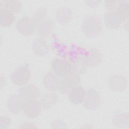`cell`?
Returning <instances> with one entry per match:
<instances>
[{
	"label": "cell",
	"instance_id": "7",
	"mask_svg": "<svg viewBox=\"0 0 129 129\" xmlns=\"http://www.w3.org/2000/svg\"><path fill=\"white\" fill-rule=\"evenodd\" d=\"M42 109L40 101L38 99H31L24 101L22 111L27 117L35 118L40 114Z\"/></svg>",
	"mask_w": 129,
	"mask_h": 129
},
{
	"label": "cell",
	"instance_id": "5",
	"mask_svg": "<svg viewBox=\"0 0 129 129\" xmlns=\"http://www.w3.org/2000/svg\"><path fill=\"white\" fill-rule=\"evenodd\" d=\"M81 79L79 75L72 72L61 78L58 90L63 94H68L71 89L79 85Z\"/></svg>",
	"mask_w": 129,
	"mask_h": 129
},
{
	"label": "cell",
	"instance_id": "19",
	"mask_svg": "<svg viewBox=\"0 0 129 129\" xmlns=\"http://www.w3.org/2000/svg\"><path fill=\"white\" fill-rule=\"evenodd\" d=\"M1 9H5L13 14L19 13L22 8V3L18 0H2L0 1Z\"/></svg>",
	"mask_w": 129,
	"mask_h": 129
},
{
	"label": "cell",
	"instance_id": "15",
	"mask_svg": "<svg viewBox=\"0 0 129 129\" xmlns=\"http://www.w3.org/2000/svg\"><path fill=\"white\" fill-rule=\"evenodd\" d=\"M85 93L84 88L81 85H78L71 89L68 93L69 100L71 103L75 105L82 103Z\"/></svg>",
	"mask_w": 129,
	"mask_h": 129
},
{
	"label": "cell",
	"instance_id": "27",
	"mask_svg": "<svg viewBox=\"0 0 129 129\" xmlns=\"http://www.w3.org/2000/svg\"><path fill=\"white\" fill-rule=\"evenodd\" d=\"M101 2L100 1H86L85 3H86V5L91 8L97 7L98 5H99V3Z\"/></svg>",
	"mask_w": 129,
	"mask_h": 129
},
{
	"label": "cell",
	"instance_id": "2",
	"mask_svg": "<svg viewBox=\"0 0 129 129\" xmlns=\"http://www.w3.org/2000/svg\"><path fill=\"white\" fill-rule=\"evenodd\" d=\"M50 67L52 72L60 78L73 72V63L64 58H54L51 61Z\"/></svg>",
	"mask_w": 129,
	"mask_h": 129
},
{
	"label": "cell",
	"instance_id": "22",
	"mask_svg": "<svg viewBox=\"0 0 129 129\" xmlns=\"http://www.w3.org/2000/svg\"><path fill=\"white\" fill-rule=\"evenodd\" d=\"M47 14V9L45 7H41L37 10L32 17V19L36 28L46 19Z\"/></svg>",
	"mask_w": 129,
	"mask_h": 129
},
{
	"label": "cell",
	"instance_id": "18",
	"mask_svg": "<svg viewBox=\"0 0 129 129\" xmlns=\"http://www.w3.org/2000/svg\"><path fill=\"white\" fill-rule=\"evenodd\" d=\"M58 101V95L54 92H49L42 96L40 103L42 109L47 110L51 108Z\"/></svg>",
	"mask_w": 129,
	"mask_h": 129
},
{
	"label": "cell",
	"instance_id": "24",
	"mask_svg": "<svg viewBox=\"0 0 129 129\" xmlns=\"http://www.w3.org/2000/svg\"><path fill=\"white\" fill-rule=\"evenodd\" d=\"M87 67L82 63L80 58L73 63V72L78 75H82L86 72Z\"/></svg>",
	"mask_w": 129,
	"mask_h": 129
},
{
	"label": "cell",
	"instance_id": "6",
	"mask_svg": "<svg viewBox=\"0 0 129 129\" xmlns=\"http://www.w3.org/2000/svg\"><path fill=\"white\" fill-rule=\"evenodd\" d=\"M16 28L19 33L25 36H31L35 32L36 26L32 18L27 16H23L17 21Z\"/></svg>",
	"mask_w": 129,
	"mask_h": 129
},
{
	"label": "cell",
	"instance_id": "12",
	"mask_svg": "<svg viewBox=\"0 0 129 129\" xmlns=\"http://www.w3.org/2000/svg\"><path fill=\"white\" fill-rule=\"evenodd\" d=\"M60 79L53 72H47L43 78V85L49 91H55L58 90Z\"/></svg>",
	"mask_w": 129,
	"mask_h": 129
},
{
	"label": "cell",
	"instance_id": "21",
	"mask_svg": "<svg viewBox=\"0 0 129 129\" xmlns=\"http://www.w3.org/2000/svg\"><path fill=\"white\" fill-rule=\"evenodd\" d=\"M112 124L117 127H126L128 126V114L119 113L115 114L112 118Z\"/></svg>",
	"mask_w": 129,
	"mask_h": 129
},
{
	"label": "cell",
	"instance_id": "23",
	"mask_svg": "<svg viewBox=\"0 0 129 129\" xmlns=\"http://www.w3.org/2000/svg\"><path fill=\"white\" fill-rule=\"evenodd\" d=\"M115 13L120 17L123 22L127 20L129 16L128 3L124 1H121Z\"/></svg>",
	"mask_w": 129,
	"mask_h": 129
},
{
	"label": "cell",
	"instance_id": "4",
	"mask_svg": "<svg viewBox=\"0 0 129 129\" xmlns=\"http://www.w3.org/2000/svg\"><path fill=\"white\" fill-rule=\"evenodd\" d=\"M31 74L29 68L23 66L16 69L11 74L10 79L12 83L18 86L27 84L30 80Z\"/></svg>",
	"mask_w": 129,
	"mask_h": 129
},
{
	"label": "cell",
	"instance_id": "3",
	"mask_svg": "<svg viewBox=\"0 0 129 129\" xmlns=\"http://www.w3.org/2000/svg\"><path fill=\"white\" fill-rule=\"evenodd\" d=\"M82 103L84 107L87 109L90 110L97 109L101 103V98L99 92L93 88L87 90Z\"/></svg>",
	"mask_w": 129,
	"mask_h": 129
},
{
	"label": "cell",
	"instance_id": "20",
	"mask_svg": "<svg viewBox=\"0 0 129 129\" xmlns=\"http://www.w3.org/2000/svg\"><path fill=\"white\" fill-rule=\"evenodd\" d=\"M15 17L14 14L5 9L0 10V23L1 26L8 27L14 22Z\"/></svg>",
	"mask_w": 129,
	"mask_h": 129
},
{
	"label": "cell",
	"instance_id": "17",
	"mask_svg": "<svg viewBox=\"0 0 129 129\" xmlns=\"http://www.w3.org/2000/svg\"><path fill=\"white\" fill-rule=\"evenodd\" d=\"M73 14L72 10L68 7H61L55 13V20L61 25H66L71 22Z\"/></svg>",
	"mask_w": 129,
	"mask_h": 129
},
{
	"label": "cell",
	"instance_id": "1",
	"mask_svg": "<svg viewBox=\"0 0 129 129\" xmlns=\"http://www.w3.org/2000/svg\"><path fill=\"white\" fill-rule=\"evenodd\" d=\"M82 29L88 38H95L99 36L103 29L101 19L98 16L90 15L85 17L82 23Z\"/></svg>",
	"mask_w": 129,
	"mask_h": 129
},
{
	"label": "cell",
	"instance_id": "25",
	"mask_svg": "<svg viewBox=\"0 0 129 129\" xmlns=\"http://www.w3.org/2000/svg\"><path fill=\"white\" fill-rule=\"evenodd\" d=\"M121 1L107 0L105 1V5L108 11L115 12Z\"/></svg>",
	"mask_w": 129,
	"mask_h": 129
},
{
	"label": "cell",
	"instance_id": "16",
	"mask_svg": "<svg viewBox=\"0 0 129 129\" xmlns=\"http://www.w3.org/2000/svg\"><path fill=\"white\" fill-rule=\"evenodd\" d=\"M54 22L51 19H46L36 28L37 34L40 38H45L49 36L53 32Z\"/></svg>",
	"mask_w": 129,
	"mask_h": 129
},
{
	"label": "cell",
	"instance_id": "9",
	"mask_svg": "<svg viewBox=\"0 0 129 129\" xmlns=\"http://www.w3.org/2000/svg\"><path fill=\"white\" fill-rule=\"evenodd\" d=\"M18 94L24 101L38 99L40 96V90L33 84H27L22 86L18 90Z\"/></svg>",
	"mask_w": 129,
	"mask_h": 129
},
{
	"label": "cell",
	"instance_id": "8",
	"mask_svg": "<svg viewBox=\"0 0 129 129\" xmlns=\"http://www.w3.org/2000/svg\"><path fill=\"white\" fill-rule=\"evenodd\" d=\"M82 63L87 67H94L99 64L102 60V54L97 48H91L88 53L79 58Z\"/></svg>",
	"mask_w": 129,
	"mask_h": 129
},
{
	"label": "cell",
	"instance_id": "10",
	"mask_svg": "<svg viewBox=\"0 0 129 129\" xmlns=\"http://www.w3.org/2000/svg\"><path fill=\"white\" fill-rule=\"evenodd\" d=\"M109 88L115 92H122L126 89L127 80L126 77L120 75H114L108 80Z\"/></svg>",
	"mask_w": 129,
	"mask_h": 129
},
{
	"label": "cell",
	"instance_id": "26",
	"mask_svg": "<svg viewBox=\"0 0 129 129\" xmlns=\"http://www.w3.org/2000/svg\"><path fill=\"white\" fill-rule=\"evenodd\" d=\"M11 124V119L7 116H1L0 117V129H6Z\"/></svg>",
	"mask_w": 129,
	"mask_h": 129
},
{
	"label": "cell",
	"instance_id": "13",
	"mask_svg": "<svg viewBox=\"0 0 129 129\" xmlns=\"http://www.w3.org/2000/svg\"><path fill=\"white\" fill-rule=\"evenodd\" d=\"M105 26L109 29H116L120 27L122 22L120 17L115 12L108 11L103 16Z\"/></svg>",
	"mask_w": 129,
	"mask_h": 129
},
{
	"label": "cell",
	"instance_id": "14",
	"mask_svg": "<svg viewBox=\"0 0 129 129\" xmlns=\"http://www.w3.org/2000/svg\"><path fill=\"white\" fill-rule=\"evenodd\" d=\"M31 47L34 54L39 56H45L49 51L47 42L42 38L34 39L32 43Z\"/></svg>",
	"mask_w": 129,
	"mask_h": 129
},
{
	"label": "cell",
	"instance_id": "11",
	"mask_svg": "<svg viewBox=\"0 0 129 129\" xmlns=\"http://www.w3.org/2000/svg\"><path fill=\"white\" fill-rule=\"evenodd\" d=\"M24 102V99L19 94H13L8 99L6 105L10 112L17 114L22 111Z\"/></svg>",
	"mask_w": 129,
	"mask_h": 129
}]
</instances>
